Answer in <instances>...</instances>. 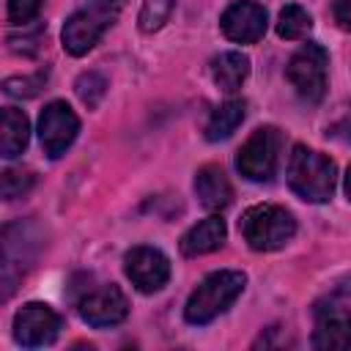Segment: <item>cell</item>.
<instances>
[{
    "instance_id": "1",
    "label": "cell",
    "mask_w": 351,
    "mask_h": 351,
    "mask_svg": "<svg viewBox=\"0 0 351 351\" xmlns=\"http://www.w3.org/2000/svg\"><path fill=\"white\" fill-rule=\"evenodd\" d=\"M288 186L307 203H326L335 192L337 181V167L329 156L307 148V145H293L285 167Z\"/></svg>"
},
{
    "instance_id": "2",
    "label": "cell",
    "mask_w": 351,
    "mask_h": 351,
    "mask_svg": "<svg viewBox=\"0 0 351 351\" xmlns=\"http://www.w3.org/2000/svg\"><path fill=\"white\" fill-rule=\"evenodd\" d=\"M247 285V274L239 269H219L211 271L186 299L184 307V318L195 326L211 324L217 315H222L244 291Z\"/></svg>"
},
{
    "instance_id": "3",
    "label": "cell",
    "mask_w": 351,
    "mask_h": 351,
    "mask_svg": "<svg viewBox=\"0 0 351 351\" xmlns=\"http://www.w3.org/2000/svg\"><path fill=\"white\" fill-rule=\"evenodd\" d=\"M123 0H88L80 11H74L63 25V49L74 58L88 55L107 27L118 19Z\"/></svg>"
},
{
    "instance_id": "4",
    "label": "cell",
    "mask_w": 351,
    "mask_h": 351,
    "mask_svg": "<svg viewBox=\"0 0 351 351\" xmlns=\"http://www.w3.org/2000/svg\"><path fill=\"white\" fill-rule=\"evenodd\" d=\"M244 241L255 252H271L285 247L296 233V219L288 208L274 203H258L250 206L239 222Z\"/></svg>"
},
{
    "instance_id": "5",
    "label": "cell",
    "mask_w": 351,
    "mask_h": 351,
    "mask_svg": "<svg viewBox=\"0 0 351 351\" xmlns=\"http://www.w3.org/2000/svg\"><path fill=\"white\" fill-rule=\"evenodd\" d=\"M282 151V134L277 126H261L255 129L244 145L236 154V167L250 181H271L280 165Z\"/></svg>"
},
{
    "instance_id": "6",
    "label": "cell",
    "mask_w": 351,
    "mask_h": 351,
    "mask_svg": "<svg viewBox=\"0 0 351 351\" xmlns=\"http://www.w3.org/2000/svg\"><path fill=\"white\" fill-rule=\"evenodd\" d=\"M326 69H329V55L321 44H302L291 60H288V69H285V77L288 82L296 88V93L307 101H321L324 93H326Z\"/></svg>"
},
{
    "instance_id": "7",
    "label": "cell",
    "mask_w": 351,
    "mask_h": 351,
    "mask_svg": "<svg viewBox=\"0 0 351 351\" xmlns=\"http://www.w3.org/2000/svg\"><path fill=\"white\" fill-rule=\"evenodd\" d=\"M80 132V118L66 101H49L38 115V140L49 159L66 154Z\"/></svg>"
},
{
    "instance_id": "8",
    "label": "cell",
    "mask_w": 351,
    "mask_h": 351,
    "mask_svg": "<svg viewBox=\"0 0 351 351\" xmlns=\"http://www.w3.org/2000/svg\"><path fill=\"white\" fill-rule=\"evenodd\" d=\"M123 271L140 293H156L170 280V261L162 250L140 244L123 255Z\"/></svg>"
},
{
    "instance_id": "9",
    "label": "cell",
    "mask_w": 351,
    "mask_h": 351,
    "mask_svg": "<svg viewBox=\"0 0 351 351\" xmlns=\"http://www.w3.org/2000/svg\"><path fill=\"white\" fill-rule=\"evenodd\" d=\"M60 335V315L44 302H27L14 315V340L25 348L55 343Z\"/></svg>"
},
{
    "instance_id": "10",
    "label": "cell",
    "mask_w": 351,
    "mask_h": 351,
    "mask_svg": "<svg viewBox=\"0 0 351 351\" xmlns=\"http://www.w3.org/2000/svg\"><path fill=\"white\" fill-rule=\"evenodd\" d=\"M77 310L85 324L104 329V326L121 324L129 315V302L118 285H99L85 291V296L77 302Z\"/></svg>"
},
{
    "instance_id": "11",
    "label": "cell",
    "mask_w": 351,
    "mask_h": 351,
    "mask_svg": "<svg viewBox=\"0 0 351 351\" xmlns=\"http://www.w3.org/2000/svg\"><path fill=\"white\" fill-rule=\"evenodd\" d=\"M266 8L255 0H239L233 5L225 8V14L219 16V30L225 33V38L236 41V44H255L263 33H266Z\"/></svg>"
},
{
    "instance_id": "12",
    "label": "cell",
    "mask_w": 351,
    "mask_h": 351,
    "mask_svg": "<svg viewBox=\"0 0 351 351\" xmlns=\"http://www.w3.org/2000/svg\"><path fill=\"white\" fill-rule=\"evenodd\" d=\"M313 346L321 351H340L351 348V313L343 307H318L315 310V329Z\"/></svg>"
},
{
    "instance_id": "13",
    "label": "cell",
    "mask_w": 351,
    "mask_h": 351,
    "mask_svg": "<svg viewBox=\"0 0 351 351\" xmlns=\"http://www.w3.org/2000/svg\"><path fill=\"white\" fill-rule=\"evenodd\" d=\"M195 195L203 208L208 211H222L233 200V186L219 165H203L195 173Z\"/></svg>"
},
{
    "instance_id": "14",
    "label": "cell",
    "mask_w": 351,
    "mask_h": 351,
    "mask_svg": "<svg viewBox=\"0 0 351 351\" xmlns=\"http://www.w3.org/2000/svg\"><path fill=\"white\" fill-rule=\"evenodd\" d=\"M225 236H228V228H225V219L219 214H211L206 219H200L197 225H192L184 236H181V255L186 258H197V255H206V252H214L225 244Z\"/></svg>"
},
{
    "instance_id": "15",
    "label": "cell",
    "mask_w": 351,
    "mask_h": 351,
    "mask_svg": "<svg viewBox=\"0 0 351 351\" xmlns=\"http://www.w3.org/2000/svg\"><path fill=\"white\" fill-rule=\"evenodd\" d=\"M30 140V121L22 110L5 107L3 110V132H0V156L14 159L27 148Z\"/></svg>"
},
{
    "instance_id": "16",
    "label": "cell",
    "mask_w": 351,
    "mask_h": 351,
    "mask_svg": "<svg viewBox=\"0 0 351 351\" xmlns=\"http://www.w3.org/2000/svg\"><path fill=\"white\" fill-rule=\"evenodd\" d=\"M250 74V58L241 52H222L211 60V77L219 90L233 93L241 88V82Z\"/></svg>"
},
{
    "instance_id": "17",
    "label": "cell",
    "mask_w": 351,
    "mask_h": 351,
    "mask_svg": "<svg viewBox=\"0 0 351 351\" xmlns=\"http://www.w3.org/2000/svg\"><path fill=\"white\" fill-rule=\"evenodd\" d=\"M244 112H247V101L244 99H228V101H222L211 112V118L206 123V140L208 143L228 140L239 129V123L244 121Z\"/></svg>"
},
{
    "instance_id": "18",
    "label": "cell",
    "mask_w": 351,
    "mask_h": 351,
    "mask_svg": "<svg viewBox=\"0 0 351 351\" xmlns=\"http://www.w3.org/2000/svg\"><path fill=\"white\" fill-rule=\"evenodd\" d=\"M313 27V19L310 14L299 5V3H288L282 11H280V19H277V33L280 38L285 41H296V38H304Z\"/></svg>"
},
{
    "instance_id": "19",
    "label": "cell",
    "mask_w": 351,
    "mask_h": 351,
    "mask_svg": "<svg viewBox=\"0 0 351 351\" xmlns=\"http://www.w3.org/2000/svg\"><path fill=\"white\" fill-rule=\"evenodd\" d=\"M173 5H176V0H143L140 16H137L140 30H143V33H156V30L167 22Z\"/></svg>"
},
{
    "instance_id": "20",
    "label": "cell",
    "mask_w": 351,
    "mask_h": 351,
    "mask_svg": "<svg viewBox=\"0 0 351 351\" xmlns=\"http://www.w3.org/2000/svg\"><path fill=\"white\" fill-rule=\"evenodd\" d=\"M33 184H36V176L22 167H8V170H3V178H0V189H3L5 200H16V197L27 195Z\"/></svg>"
},
{
    "instance_id": "21",
    "label": "cell",
    "mask_w": 351,
    "mask_h": 351,
    "mask_svg": "<svg viewBox=\"0 0 351 351\" xmlns=\"http://www.w3.org/2000/svg\"><path fill=\"white\" fill-rule=\"evenodd\" d=\"M104 90H107V80L101 74H96V71H88V74H82L77 80V96L88 104V110L99 107V101L104 99Z\"/></svg>"
},
{
    "instance_id": "22",
    "label": "cell",
    "mask_w": 351,
    "mask_h": 351,
    "mask_svg": "<svg viewBox=\"0 0 351 351\" xmlns=\"http://www.w3.org/2000/svg\"><path fill=\"white\" fill-rule=\"evenodd\" d=\"M41 8V0H8V22L27 25Z\"/></svg>"
},
{
    "instance_id": "23",
    "label": "cell",
    "mask_w": 351,
    "mask_h": 351,
    "mask_svg": "<svg viewBox=\"0 0 351 351\" xmlns=\"http://www.w3.org/2000/svg\"><path fill=\"white\" fill-rule=\"evenodd\" d=\"M41 82V77H11V80H5V93H11V96H33Z\"/></svg>"
},
{
    "instance_id": "24",
    "label": "cell",
    "mask_w": 351,
    "mask_h": 351,
    "mask_svg": "<svg viewBox=\"0 0 351 351\" xmlns=\"http://www.w3.org/2000/svg\"><path fill=\"white\" fill-rule=\"evenodd\" d=\"M335 22L351 33V0H337L335 3Z\"/></svg>"
},
{
    "instance_id": "25",
    "label": "cell",
    "mask_w": 351,
    "mask_h": 351,
    "mask_svg": "<svg viewBox=\"0 0 351 351\" xmlns=\"http://www.w3.org/2000/svg\"><path fill=\"white\" fill-rule=\"evenodd\" d=\"M329 134H332V137H340V140H346V143H351V107H348V112L332 126Z\"/></svg>"
},
{
    "instance_id": "26",
    "label": "cell",
    "mask_w": 351,
    "mask_h": 351,
    "mask_svg": "<svg viewBox=\"0 0 351 351\" xmlns=\"http://www.w3.org/2000/svg\"><path fill=\"white\" fill-rule=\"evenodd\" d=\"M343 189H346V197L351 200V167H348V173H346V184H343Z\"/></svg>"
}]
</instances>
